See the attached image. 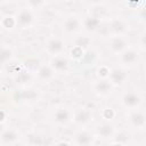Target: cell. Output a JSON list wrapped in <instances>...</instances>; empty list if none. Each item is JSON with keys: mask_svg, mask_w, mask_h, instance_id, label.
Here are the masks:
<instances>
[{"mask_svg": "<svg viewBox=\"0 0 146 146\" xmlns=\"http://www.w3.org/2000/svg\"><path fill=\"white\" fill-rule=\"evenodd\" d=\"M95 135L87 130V129H81L79 131H76L73 136V143L75 145H80V146H88V145H92L95 144Z\"/></svg>", "mask_w": 146, "mask_h": 146, "instance_id": "11", "label": "cell"}, {"mask_svg": "<svg viewBox=\"0 0 146 146\" xmlns=\"http://www.w3.org/2000/svg\"><path fill=\"white\" fill-rule=\"evenodd\" d=\"M129 48V40L124 35H113L108 41V50L113 55H120Z\"/></svg>", "mask_w": 146, "mask_h": 146, "instance_id": "8", "label": "cell"}, {"mask_svg": "<svg viewBox=\"0 0 146 146\" xmlns=\"http://www.w3.org/2000/svg\"><path fill=\"white\" fill-rule=\"evenodd\" d=\"M52 121L58 125H67L72 121V111L64 106L57 107L52 113Z\"/></svg>", "mask_w": 146, "mask_h": 146, "instance_id": "10", "label": "cell"}, {"mask_svg": "<svg viewBox=\"0 0 146 146\" xmlns=\"http://www.w3.org/2000/svg\"><path fill=\"white\" fill-rule=\"evenodd\" d=\"M63 30L68 34H75L82 29V19L78 14H68L62 23Z\"/></svg>", "mask_w": 146, "mask_h": 146, "instance_id": "3", "label": "cell"}, {"mask_svg": "<svg viewBox=\"0 0 146 146\" xmlns=\"http://www.w3.org/2000/svg\"><path fill=\"white\" fill-rule=\"evenodd\" d=\"M96 59H97V56L94 50H86L83 54V57L81 58L80 62L83 65H91L92 63H95Z\"/></svg>", "mask_w": 146, "mask_h": 146, "instance_id": "21", "label": "cell"}, {"mask_svg": "<svg viewBox=\"0 0 146 146\" xmlns=\"http://www.w3.org/2000/svg\"><path fill=\"white\" fill-rule=\"evenodd\" d=\"M113 138L115 139V144H127L129 143V135L128 132L124 131H120V132H115V135L113 136Z\"/></svg>", "mask_w": 146, "mask_h": 146, "instance_id": "24", "label": "cell"}, {"mask_svg": "<svg viewBox=\"0 0 146 146\" xmlns=\"http://www.w3.org/2000/svg\"><path fill=\"white\" fill-rule=\"evenodd\" d=\"M127 122L129 123L130 127L143 130L146 125V115L143 110L135 108V110H129L128 115H127Z\"/></svg>", "mask_w": 146, "mask_h": 146, "instance_id": "4", "label": "cell"}, {"mask_svg": "<svg viewBox=\"0 0 146 146\" xmlns=\"http://www.w3.org/2000/svg\"><path fill=\"white\" fill-rule=\"evenodd\" d=\"M110 82L115 87V86H121L127 80H128V73L127 70H124L123 67H113L110 70L108 73V78Z\"/></svg>", "mask_w": 146, "mask_h": 146, "instance_id": "13", "label": "cell"}, {"mask_svg": "<svg viewBox=\"0 0 146 146\" xmlns=\"http://www.w3.org/2000/svg\"><path fill=\"white\" fill-rule=\"evenodd\" d=\"M112 36L113 35H124V33L129 30V23L123 18H114L110 23L108 27Z\"/></svg>", "mask_w": 146, "mask_h": 146, "instance_id": "15", "label": "cell"}, {"mask_svg": "<svg viewBox=\"0 0 146 146\" xmlns=\"http://www.w3.org/2000/svg\"><path fill=\"white\" fill-rule=\"evenodd\" d=\"M141 102H143L141 96L133 90H128V91L123 92L121 96V105L124 108H127L128 111L139 108L141 105Z\"/></svg>", "mask_w": 146, "mask_h": 146, "instance_id": "5", "label": "cell"}, {"mask_svg": "<svg viewBox=\"0 0 146 146\" xmlns=\"http://www.w3.org/2000/svg\"><path fill=\"white\" fill-rule=\"evenodd\" d=\"M92 110L87 106H78L72 111V120L79 125H87L92 121Z\"/></svg>", "mask_w": 146, "mask_h": 146, "instance_id": "2", "label": "cell"}, {"mask_svg": "<svg viewBox=\"0 0 146 146\" xmlns=\"http://www.w3.org/2000/svg\"><path fill=\"white\" fill-rule=\"evenodd\" d=\"M102 25V18L96 17L94 15H89L82 19V29L87 31L88 33H94L99 30Z\"/></svg>", "mask_w": 146, "mask_h": 146, "instance_id": "17", "label": "cell"}, {"mask_svg": "<svg viewBox=\"0 0 146 146\" xmlns=\"http://www.w3.org/2000/svg\"><path fill=\"white\" fill-rule=\"evenodd\" d=\"M49 64H50V66L52 67V70H54L56 73L65 72V71L68 68V60H67L65 57H63L62 55H59V56H54Z\"/></svg>", "mask_w": 146, "mask_h": 146, "instance_id": "18", "label": "cell"}, {"mask_svg": "<svg viewBox=\"0 0 146 146\" xmlns=\"http://www.w3.org/2000/svg\"><path fill=\"white\" fill-rule=\"evenodd\" d=\"M110 67H107L106 65H102L98 70H97V75L98 79H107L108 78V73H110Z\"/></svg>", "mask_w": 146, "mask_h": 146, "instance_id": "28", "label": "cell"}, {"mask_svg": "<svg viewBox=\"0 0 146 146\" xmlns=\"http://www.w3.org/2000/svg\"><path fill=\"white\" fill-rule=\"evenodd\" d=\"M44 48H46V51L52 57L59 56L65 51V42L63 39L58 36H52V38L47 39Z\"/></svg>", "mask_w": 146, "mask_h": 146, "instance_id": "9", "label": "cell"}, {"mask_svg": "<svg viewBox=\"0 0 146 146\" xmlns=\"http://www.w3.org/2000/svg\"><path fill=\"white\" fill-rule=\"evenodd\" d=\"M31 79V75L29 72H19L16 76V82L17 83H21V84H24L25 82H29Z\"/></svg>", "mask_w": 146, "mask_h": 146, "instance_id": "27", "label": "cell"}, {"mask_svg": "<svg viewBox=\"0 0 146 146\" xmlns=\"http://www.w3.org/2000/svg\"><path fill=\"white\" fill-rule=\"evenodd\" d=\"M115 132H116V129L110 121H105V122L99 123L98 125H96V129H95L96 136L102 138V139H105V140L112 139L113 136L115 135Z\"/></svg>", "mask_w": 146, "mask_h": 146, "instance_id": "12", "label": "cell"}, {"mask_svg": "<svg viewBox=\"0 0 146 146\" xmlns=\"http://www.w3.org/2000/svg\"><path fill=\"white\" fill-rule=\"evenodd\" d=\"M26 5L30 9H40L46 5V0H26Z\"/></svg>", "mask_w": 146, "mask_h": 146, "instance_id": "25", "label": "cell"}, {"mask_svg": "<svg viewBox=\"0 0 146 146\" xmlns=\"http://www.w3.org/2000/svg\"><path fill=\"white\" fill-rule=\"evenodd\" d=\"M21 139V133L15 128H7L0 132V144L2 145H14Z\"/></svg>", "mask_w": 146, "mask_h": 146, "instance_id": "14", "label": "cell"}, {"mask_svg": "<svg viewBox=\"0 0 146 146\" xmlns=\"http://www.w3.org/2000/svg\"><path fill=\"white\" fill-rule=\"evenodd\" d=\"M6 120V112L0 110V122H3Z\"/></svg>", "mask_w": 146, "mask_h": 146, "instance_id": "29", "label": "cell"}, {"mask_svg": "<svg viewBox=\"0 0 146 146\" xmlns=\"http://www.w3.org/2000/svg\"><path fill=\"white\" fill-rule=\"evenodd\" d=\"M119 62L121 64V67H123L124 70L133 68L139 62V52L136 49L129 47L119 55Z\"/></svg>", "mask_w": 146, "mask_h": 146, "instance_id": "1", "label": "cell"}, {"mask_svg": "<svg viewBox=\"0 0 146 146\" xmlns=\"http://www.w3.org/2000/svg\"><path fill=\"white\" fill-rule=\"evenodd\" d=\"M13 58V50L7 47L0 48V65H5Z\"/></svg>", "mask_w": 146, "mask_h": 146, "instance_id": "20", "label": "cell"}, {"mask_svg": "<svg viewBox=\"0 0 146 146\" xmlns=\"http://www.w3.org/2000/svg\"><path fill=\"white\" fill-rule=\"evenodd\" d=\"M115 115H116V113H115L114 108L111 107V106H106V107H104L102 110V117L105 121H110L111 122L112 120H114Z\"/></svg>", "mask_w": 146, "mask_h": 146, "instance_id": "22", "label": "cell"}, {"mask_svg": "<svg viewBox=\"0 0 146 146\" xmlns=\"http://www.w3.org/2000/svg\"><path fill=\"white\" fill-rule=\"evenodd\" d=\"M114 86L110 82L108 79H98L92 82V90L94 92L102 98H106L112 95Z\"/></svg>", "mask_w": 146, "mask_h": 146, "instance_id": "7", "label": "cell"}, {"mask_svg": "<svg viewBox=\"0 0 146 146\" xmlns=\"http://www.w3.org/2000/svg\"><path fill=\"white\" fill-rule=\"evenodd\" d=\"M1 25L5 30H14L16 26H17V23H16V17L15 16H11V15H6L5 17H2L1 19Z\"/></svg>", "mask_w": 146, "mask_h": 146, "instance_id": "19", "label": "cell"}, {"mask_svg": "<svg viewBox=\"0 0 146 146\" xmlns=\"http://www.w3.org/2000/svg\"><path fill=\"white\" fill-rule=\"evenodd\" d=\"M84 51H86L84 49H82V48H80V47H76V46H73V48H72V50H71V55H72V57H73L74 59L81 60V58L83 57Z\"/></svg>", "mask_w": 146, "mask_h": 146, "instance_id": "26", "label": "cell"}, {"mask_svg": "<svg viewBox=\"0 0 146 146\" xmlns=\"http://www.w3.org/2000/svg\"><path fill=\"white\" fill-rule=\"evenodd\" d=\"M55 74H56V72L52 70L50 64L39 65L38 68L35 70V78L41 82H49L50 80L54 79Z\"/></svg>", "mask_w": 146, "mask_h": 146, "instance_id": "16", "label": "cell"}, {"mask_svg": "<svg viewBox=\"0 0 146 146\" xmlns=\"http://www.w3.org/2000/svg\"><path fill=\"white\" fill-rule=\"evenodd\" d=\"M90 42H91V40H90L88 36H78V38H75V40H74V46L80 47V48L87 50L88 47L90 46Z\"/></svg>", "mask_w": 146, "mask_h": 146, "instance_id": "23", "label": "cell"}, {"mask_svg": "<svg viewBox=\"0 0 146 146\" xmlns=\"http://www.w3.org/2000/svg\"><path fill=\"white\" fill-rule=\"evenodd\" d=\"M15 17H16L17 27H21V29H29V27H31V26L34 24V22H35L34 13H33V10L30 9L29 7L22 8Z\"/></svg>", "mask_w": 146, "mask_h": 146, "instance_id": "6", "label": "cell"}]
</instances>
